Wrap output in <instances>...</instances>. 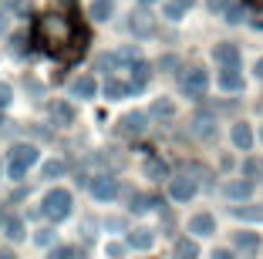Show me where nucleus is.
<instances>
[{"instance_id": "f257e3e1", "label": "nucleus", "mask_w": 263, "mask_h": 259, "mask_svg": "<svg viewBox=\"0 0 263 259\" xmlns=\"http://www.w3.org/2000/svg\"><path fill=\"white\" fill-rule=\"evenodd\" d=\"M34 37L44 47L47 54L64 57V61H74L78 54L85 51V31L74 27V21L64 14H44L37 17V27H34Z\"/></svg>"}, {"instance_id": "f03ea898", "label": "nucleus", "mask_w": 263, "mask_h": 259, "mask_svg": "<svg viewBox=\"0 0 263 259\" xmlns=\"http://www.w3.org/2000/svg\"><path fill=\"white\" fill-rule=\"evenodd\" d=\"M41 212H44L51 222L68 219V212H71V192L68 189H51L44 195V202H41Z\"/></svg>"}, {"instance_id": "7ed1b4c3", "label": "nucleus", "mask_w": 263, "mask_h": 259, "mask_svg": "<svg viewBox=\"0 0 263 259\" xmlns=\"http://www.w3.org/2000/svg\"><path fill=\"white\" fill-rule=\"evenodd\" d=\"M37 162V148L34 145H14L10 148V165H7V172H10V178H24V172Z\"/></svg>"}, {"instance_id": "20e7f679", "label": "nucleus", "mask_w": 263, "mask_h": 259, "mask_svg": "<svg viewBox=\"0 0 263 259\" xmlns=\"http://www.w3.org/2000/svg\"><path fill=\"white\" fill-rule=\"evenodd\" d=\"M206 84H209V77H206V71H202V68H186V71H182V77H179V88H182L186 94H193V98H202Z\"/></svg>"}, {"instance_id": "39448f33", "label": "nucleus", "mask_w": 263, "mask_h": 259, "mask_svg": "<svg viewBox=\"0 0 263 259\" xmlns=\"http://www.w3.org/2000/svg\"><path fill=\"white\" fill-rule=\"evenodd\" d=\"M169 195L176 198V202H189V198L196 195V178L176 175V178H172V185H169Z\"/></svg>"}, {"instance_id": "423d86ee", "label": "nucleus", "mask_w": 263, "mask_h": 259, "mask_svg": "<svg viewBox=\"0 0 263 259\" xmlns=\"http://www.w3.org/2000/svg\"><path fill=\"white\" fill-rule=\"evenodd\" d=\"M91 195L101 198V202H108V198L118 195V182H115L111 175H98V178L91 182Z\"/></svg>"}, {"instance_id": "0eeeda50", "label": "nucleus", "mask_w": 263, "mask_h": 259, "mask_svg": "<svg viewBox=\"0 0 263 259\" xmlns=\"http://www.w3.org/2000/svg\"><path fill=\"white\" fill-rule=\"evenodd\" d=\"M148 71H152V68H148V64L145 61H132L128 64V74H132V91H142V88H145V81H148Z\"/></svg>"}, {"instance_id": "6e6552de", "label": "nucleus", "mask_w": 263, "mask_h": 259, "mask_svg": "<svg viewBox=\"0 0 263 259\" xmlns=\"http://www.w3.org/2000/svg\"><path fill=\"white\" fill-rule=\"evenodd\" d=\"M142 128H145V114H139V111L125 114L122 122H118V131H122V135H142Z\"/></svg>"}, {"instance_id": "1a4fd4ad", "label": "nucleus", "mask_w": 263, "mask_h": 259, "mask_svg": "<svg viewBox=\"0 0 263 259\" xmlns=\"http://www.w3.org/2000/svg\"><path fill=\"white\" fill-rule=\"evenodd\" d=\"M189 229H193L196 236H213V232H216V219H213L209 212H199V215H193Z\"/></svg>"}, {"instance_id": "9d476101", "label": "nucleus", "mask_w": 263, "mask_h": 259, "mask_svg": "<svg viewBox=\"0 0 263 259\" xmlns=\"http://www.w3.org/2000/svg\"><path fill=\"white\" fill-rule=\"evenodd\" d=\"M95 91H98V84H95V77H78L74 84H71V94L74 98H95Z\"/></svg>"}, {"instance_id": "9b49d317", "label": "nucleus", "mask_w": 263, "mask_h": 259, "mask_svg": "<svg viewBox=\"0 0 263 259\" xmlns=\"http://www.w3.org/2000/svg\"><path fill=\"white\" fill-rule=\"evenodd\" d=\"M219 88H223V91H240L243 88V77L236 74V68H223L219 71Z\"/></svg>"}, {"instance_id": "f8f14e48", "label": "nucleus", "mask_w": 263, "mask_h": 259, "mask_svg": "<svg viewBox=\"0 0 263 259\" xmlns=\"http://www.w3.org/2000/svg\"><path fill=\"white\" fill-rule=\"evenodd\" d=\"M51 118H54L58 125H71L74 122V108L64 105V101H54V105H51Z\"/></svg>"}, {"instance_id": "ddd939ff", "label": "nucleus", "mask_w": 263, "mask_h": 259, "mask_svg": "<svg viewBox=\"0 0 263 259\" xmlns=\"http://www.w3.org/2000/svg\"><path fill=\"white\" fill-rule=\"evenodd\" d=\"M172 252H176V259H196V256H199V249H196L193 239H176Z\"/></svg>"}, {"instance_id": "4468645a", "label": "nucleus", "mask_w": 263, "mask_h": 259, "mask_svg": "<svg viewBox=\"0 0 263 259\" xmlns=\"http://www.w3.org/2000/svg\"><path fill=\"white\" fill-rule=\"evenodd\" d=\"M233 142H236V148H250L253 145V128L250 125H233Z\"/></svg>"}, {"instance_id": "2eb2a0df", "label": "nucleus", "mask_w": 263, "mask_h": 259, "mask_svg": "<svg viewBox=\"0 0 263 259\" xmlns=\"http://www.w3.org/2000/svg\"><path fill=\"white\" fill-rule=\"evenodd\" d=\"M250 192H253V182H250V178H240V182L226 185V195H230V198H247Z\"/></svg>"}, {"instance_id": "dca6fc26", "label": "nucleus", "mask_w": 263, "mask_h": 259, "mask_svg": "<svg viewBox=\"0 0 263 259\" xmlns=\"http://www.w3.org/2000/svg\"><path fill=\"white\" fill-rule=\"evenodd\" d=\"M216 57L226 64V68H236V61H240V51H236L233 44H219V47H216Z\"/></svg>"}, {"instance_id": "f3484780", "label": "nucleus", "mask_w": 263, "mask_h": 259, "mask_svg": "<svg viewBox=\"0 0 263 259\" xmlns=\"http://www.w3.org/2000/svg\"><path fill=\"white\" fill-rule=\"evenodd\" d=\"M128 91H132V84L128 81H118V77H111V81L105 84V94H108L111 101H115V98H125Z\"/></svg>"}, {"instance_id": "a211bd4d", "label": "nucleus", "mask_w": 263, "mask_h": 259, "mask_svg": "<svg viewBox=\"0 0 263 259\" xmlns=\"http://www.w3.org/2000/svg\"><path fill=\"white\" fill-rule=\"evenodd\" d=\"M128 243L135 246V249H148V246H152V232H148V229H135L128 236Z\"/></svg>"}, {"instance_id": "6ab92c4d", "label": "nucleus", "mask_w": 263, "mask_h": 259, "mask_svg": "<svg viewBox=\"0 0 263 259\" xmlns=\"http://www.w3.org/2000/svg\"><path fill=\"white\" fill-rule=\"evenodd\" d=\"M7 239H14V243L24 239V219H21V215H10V219H7Z\"/></svg>"}, {"instance_id": "aec40b11", "label": "nucleus", "mask_w": 263, "mask_h": 259, "mask_svg": "<svg viewBox=\"0 0 263 259\" xmlns=\"http://www.w3.org/2000/svg\"><path fill=\"white\" fill-rule=\"evenodd\" d=\"M91 17L95 21H108L111 17V0H91Z\"/></svg>"}, {"instance_id": "412c9836", "label": "nucleus", "mask_w": 263, "mask_h": 259, "mask_svg": "<svg viewBox=\"0 0 263 259\" xmlns=\"http://www.w3.org/2000/svg\"><path fill=\"white\" fill-rule=\"evenodd\" d=\"M196 135H199V138H213V135H216V122H213L209 114H206V118H196Z\"/></svg>"}, {"instance_id": "4be33fe9", "label": "nucleus", "mask_w": 263, "mask_h": 259, "mask_svg": "<svg viewBox=\"0 0 263 259\" xmlns=\"http://www.w3.org/2000/svg\"><path fill=\"white\" fill-rule=\"evenodd\" d=\"M236 246L240 249H256L260 239H256V232H236Z\"/></svg>"}, {"instance_id": "5701e85b", "label": "nucleus", "mask_w": 263, "mask_h": 259, "mask_svg": "<svg viewBox=\"0 0 263 259\" xmlns=\"http://www.w3.org/2000/svg\"><path fill=\"white\" fill-rule=\"evenodd\" d=\"M172 111H176V108H172V101H169V98H159V101L152 105V114H159V118H169Z\"/></svg>"}, {"instance_id": "b1692460", "label": "nucleus", "mask_w": 263, "mask_h": 259, "mask_svg": "<svg viewBox=\"0 0 263 259\" xmlns=\"http://www.w3.org/2000/svg\"><path fill=\"white\" fill-rule=\"evenodd\" d=\"M145 175H152V178H162V175H165V165H162L159 158H148V162H145Z\"/></svg>"}, {"instance_id": "393cba45", "label": "nucleus", "mask_w": 263, "mask_h": 259, "mask_svg": "<svg viewBox=\"0 0 263 259\" xmlns=\"http://www.w3.org/2000/svg\"><path fill=\"white\" fill-rule=\"evenodd\" d=\"M132 31L148 34V31H152V21H145V14H135V17H132Z\"/></svg>"}, {"instance_id": "a878e982", "label": "nucleus", "mask_w": 263, "mask_h": 259, "mask_svg": "<svg viewBox=\"0 0 263 259\" xmlns=\"http://www.w3.org/2000/svg\"><path fill=\"white\" fill-rule=\"evenodd\" d=\"M64 175V162H47L44 165V178H58Z\"/></svg>"}, {"instance_id": "bb28decb", "label": "nucleus", "mask_w": 263, "mask_h": 259, "mask_svg": "<svg viewBox=\"0 0 263 259\" xmlns=\"http://www.w3.org/2000/svg\"><path fill=\"white\" fill-rule=\"evenodd\" d=\"M47 259H74V249H71V246H54Z\"/></svg>"}, {"instance_id": "cd10ccee", "label": "nucleus", "mask_w": 263, "mask_h": 259, "mask_svg": "<svg viewBox=\"0 0 263 259\" xmlns=\"http://www.w3.org/2000/svg\"><path fill=\"white\" fill-rule=\"evenodd\" d=\"M10 101H14V91H10V84L0 81V108H7Z\"/></svg>"}, {"instance_id": "c85d7f7f", "label": "nucleus", "mask_w": 263, "mask_h": 259, "mask_svg": "<svg viewBox=\"0 0 263 259\" xmlns=\"http://www.w3.org/2000/svg\"><path fill=\"white\" fill-rule=\"evenodd\" d=\"M115 64H118V57H115V54H101V57H98V68H101V71L115 68Z\"/></svg>"}, {"instance_id": "c756f323", "label": "nucleus", "mask_w": 263, "mask_h": 259, "mask_svg": "<svg viewBox=\"0 0 263 259\" xmlns=\"http://www.w3.org/2000/svg\"><path fill=\"white\" fill-rule=\"evenodd\" d=\"M54 243V229H41L37 232V246H51Z\"/></svg>"}, {"instance_id": "7c9ffc66", "label": "nucleus", "mask_w": 263, "mask_h": 259, "mask_svg": "<svg viewBox=\"0 0 263 259\" xmlns=\"http://www.w3.org/2000/svg\"><path fill=\"white\" fill-rule=\"evenodd\" d=\"M226 21H230V24H240L243 21V7H226Z\"/></svg>"}, {"instance_id": "2f4dec72", "label": "nucleus", "mask_w": 263, "mask_h": 259, "mask_svg": "<svg viewBox=\"0 0 263 259\" xmlns=\"http://www.w3.org/2000/svg\"><path fill=\"white\" fill-rule=\"evenodd\" d=\"M182 14H186V10H182V7H176L172 0H169V4H165V17H172V21H179V17H182Z\"/></svg>"}, {"instance_id": "473e14b6", "label": "nucleus", "mask_w": 263, "mask_h": 259, "mask_svg": "<svg viewBox=\"0 0 263 259\" xmlns=\"http://www.w3.org/2000/svg\"><path fill=\"white\" fill-rule=\"evenodd\" d=\"M206 4H209V10H226L233 0H206Z\"/></svg>"}, {"instance_id": "72a5a7b5", "label": "nucleus", "mask_w": 263, "mask_h": 259, "mask_svg": "<svg viewBox=\"0 0 263 259\" xmlns=\"http://www.w3.org/2000/svg\"><path fill=\"white\" fill-rule=\"evenodd\" d=\"M213 259H236V256H233L230 249H216V252H213Z\"/></svg>"}, {"instance_id": "f704fd0d", "label": "nucleus", "mask_w": 263, "mask_h": 259, "mask_svg": "<svg viewBox=\"0 0 263 259\" xmlns=\"http://www.w3.org/2000/svg\"><path fill=\"white\" fill-rule=\"evenodd\" d=\"M247 172H250V175H256V172H263V165H260V162H247Z\"/></svg>"}, {"instance_id": "c9c22d12", "label": "nucleus", "mask_w": 263, "mask_h": 259, "mask_svg": "<svg viewBox=\"0 0 263 259\" xmlns=\"http://www.w3.org/2000/svg\"><path fill=\"white\" fill-rule=\"evenodd\" d=\"M108 256H111V259H118V256H122V246L111 243V246H108Z\"/></svg>"}, {"instance_id": "e433bc0d", "label": "nucleus", "mask_w": 263, "mask_h": 259, "mask_svg": "<svg viewBox=\"0 0 263 259\" xmlns=\"http://www.w3.org/2000/svg\"><path fill=\"white\" fill-rule=\"evenodd\" d=\"M172 4H176V7H182V10H189L196 4V0H172Z\"/></svg>"}, {"instance_id": "4c0bfd02", "label": "nucleus", "mask_w": 263, "mask_h": 259, "mask_svg": "<svg viewBox=\"0 0 263 259\" xmlns=\"http://www.w3.org/2000/svg\"><path fill=\"white\" fill-rule=\"evenodd\" d=\"M4 7H21V0H0Z\"/></svg>"}, {"instance_id": "58836bf2", "label": "nucleus", "mask_w": 263, "mask_h": 259, "mask_svg": "<svg viewBox=\"0 0 263 259\" xmlns=\"http://www.w3.org/2000/svg\"><path fill=\"white\" fill-rule=\"evenodd\" d=\"M256 77H263V57L256 61Z\"/></svg>"}, {"instance_id": "ea45409f", "label": "nucleus", "mask_w": 263, "mask_h": 259, "mask_svg": "<svg viewBox=\"0 0 263 259\" xmlns=\"http://www.w3.org/2000/svg\"><path fill=\"white\" fill-rule=\"evenodd\" d=\"M152 4H159V0H142V7H152Z\"/></svg>"}, {"instance_id": "a19ab883", "label": "nucleus", "mask_w": 263, "mask_h": 259, "mask_svg": "<svg viewBox=\"0 0 263 259\" xmlns=\"http://www.w3.org/2000/svg\"><path fill=\"white\" fill-rule=\"evenodd\" d=\"M0 259H14V252H0Z\"/></svg>"}, {"instance_id": "79ce46f5", "label": "nucleus", "mask_w": 263, "mask_h": 259, "mask_svg": "<svg viewBox=\"0 0 263 259\" xmlns=\"http://www.w3.org/2000/svg\"><path fill=\"white\" fill-rule=\"evenodd\" d=\"M64 4H74V0H64Z\"/></svg>"}, {"instance_id": "37998d69", "label": "nucleus", "mask_w": 263, "mask_h": 259, "mask_svg": "<svg viewBox=\"0 0 263 259\" xmlns=\"http://www.w3.org/2000/svg\"><path fill=\"white\" fill-rule=\"evenodd\" d=\"M0 27H4V17H0Z\"/></svg>"}, {"instance_id": "c03bdc74", "label": "nucleus", "mask_w": 263, "mask_h": 259, "mask_svg": "<svg viewBox=\"0 0 263 259\" xmlns=\"http://www.w3.org/2000/svg\"><path fill=\"white\" fill-rule=\"evenodd\" d=\"M260 138H263V128H260Z\"/></svg>"}, {"instance_id": "a18cd8bd", "label": "nucleus", "mask_w": 263, "mask_h": 259, "mask_svg": "<svg viewBox=\"0 0 263 259\" xmlns=\"http://www.w3.org/2000/svg\"><path fill=\"white\" fill-rule=\"evenodd\" d=\"M0 125H4V118H0Z\"/></svg>"}]
</instances>
